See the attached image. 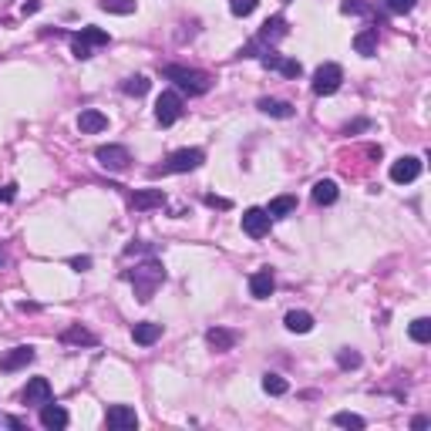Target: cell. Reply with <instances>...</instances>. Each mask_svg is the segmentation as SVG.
Here are the masks:
<instances>
[{"instance_id":"cell-37","label":"cell","mask_w":431,"mask_h":431,"mask_svg":"<svg viewBox=\"0 0 431 431\" xmlns=\"http://www.w3.org/2000/svg\"><path fill=\"white\" fill-rule=\"evenodd\" d=\"M14 196H17V186H3V189H0V203H10Z\"/></svg>"},{"instance_id":"cell-5","label":"cell","mask_w":431,"mask_h":431,"mask_svg":"<svg viewBox=\"0 0 431 431\" xmlns=\"http://www.w3.org/2000/svg\"><path fill=\"white\" fill-rule=\"evenodd\" d=\"M340 81H344V68L334 64V61H327V64H320L314 71V94L327 98V94H334L340 88Z\"/></svg>"},{"instance_id":"cell-6","label":"cell","mask_w":431,"mask_h":431,"mask_svg":"<svg viewBox=\"0 0 431 431\" xmlns=\"http://www.w3.org/2000/svg\"><path fill=\"white\" fill-rule=\"evenodd\" d=\"M206 162V152L203 149H179V152H172L169 159H166V166H162V172H192V169H199Z\"/></svg>"},{"instance_id":"cell-12","label":"cell","mask_w":431,"mask_h":431,"mask_svg":"<svg viewBox=\"0 0 431 431\" xmlns=\"http://www.w3.org/2000/svg\"><path fill=\"white\" fill-rule=\"evenodd\" d=\"M78 129H81V135H98L108 129V115H101L98 108H85L78 115Z\"/></svg>"},{"instance_id":"cell-39","label":"cell","mask_w":431,"mask_h":431,"mask_svg":"<svg viewBox=\"0 0 431 431\" xmlns=\"http://www.w3.org/2000/svg\"><path fill=\"white\" fill-rule=\"evenodd\" d=\"M20 10H24V17H27V14H38V10H41V3H38V0H27V3H24Z\"/></svg>"},{"instance_id":"cell-38","label":"cell","mask_w":431,"mask_h":431,"mask_svg":"<svg viewBox=\"0 0 431 431\" xmlns=\"http://www.w3.org/2000/svg\"><path fill=\"white\" fill-rule=\"evenodd\" d=\"M88 266H92V260H88V256H78V260H71V270H78V273H81V270H88Z\"/></svg>"},{"instance_id":"cell-35","label":"cell","mask_w":431,"mask_h":431,"mask_svg":"<svg viewBox=\"0 0 431 431\" xmlns=\"http://www.w3.org/2000/svg\"><path fill=\"white\" fill-rule=\"evenodd\" d=\"M340 10L344 14H364L367 10V0H340Z\"/></svg>"},{"instance_id":"cell-32","label":"cell","mask_w":431,"mask_h":431,"mask_svg":"<svg viewBox=\"0 0 431 431\" xmlns=\"http://www.w3.org/2000/svg\"><path fill=\"white\" fill-rule=\"evenodd\" d=\"M277 71H280L283 78H300V75H303L300 61H290V57H280V64H277Z\"/></svg>"},{"instance_id":"cell-21","label":"cell","mask_w":431,"mask_h":431,"mask_svg":"<svg viewBox=\"0 0 431 431\" xmlns=\"http://www.w3.org/2000/svg\"><path fill=\"white\" fill-rule=\"evenodd\" d=\"M337 196H340V189L334 179H320L317 186H314V203H317V206H334Z\"/></svg>"},{"instance_id":"cell-4","label":"cell","mask_w":431,"mask_h":431,"mask_svg":"<svg viewBox=\"0 0 431 431\" xmlns=\"http://www.w3.org/2000/svg\"><path fill=\"white\" fill-rule=\"evenodd\" d=\"M182 118V94L179 92H162L159 94V101H155V122L162 125V129H169Z\"/></svg>"},{"instance_id":"cell-3","label":"cell","mask_w":431,"mask_h":431,"mask_svg":"<svg viewBox=\"0 0 431 431\" xmlns=\"http://www.w3.org/2000/svg\"><path fill=\"white\" fill-rule=\"evenodd\" d=\"M108 44H112L108 31H101V27H81V34H75V41H71V54L78 61H88L92 48H108Z\"/></svg>"},{"instance_id":"cell-36","label":"cell","mask_w":431,"mask_h":431,"mask_svg":"<svg viewBox=\"0 0 431 431\" xmlns=\"http://www.w3.org/2000/svg\"><path fill=\"white\" fill-rule=\"evenodd\" d=\"M206 206H212V209H229L233 203H229V199H223V196H206Z\"/></svg>"},{"instance_id":"cell-34","label":"cell","mask_w":431,"mask_h":431,"mask_svg":"<svg viewBox=\"0 0 431 431\" xmlns=\"http://www.w3.org/2000/svg\"><path fill=\"white\" fill-rule=\"evenodd\" d=\"M384 7L391 14H411L414 7H418V0H384Z\"/></svg>"},{"instance_id":"cell-30","label":"cell","mask_w":431,"mask_h":431,"mask_svg":"<svg viewBox=\"0 0 431 431\" xmlns=\"http://www.w3.org/2000/svg\"><path fill=\"white\" fill-rule=\"evenodd\" d=\"M334 425H337V428H354V431H360L364 425H367V421H364L360 414H354V411H337V414H334Z\"/></svg>"},{"instance_id":"cell-10","label":"cell","mask_w":431,"mask_h":431,"mask_svg":"<svg viewBox=\"0 0 431 431\" xmlns=\"http://www.w3.org/2000/svg\"><path fill=\"white\" fill-rule=\"evenodd\" d=\"M243 233L246 236H253V240H263L266 233H270V212L266 209H246L243 212Z\"/></svg>"},{"instance_id":"cell-24","label":"cell","mask_w":431,"mask_h":431,"mask_svg":"<svg viewBox=\"0 0 431 431\" xmlns=\"http://www.w3.org/2000/svg\"><path fill=\"white\" fill-rule=\"evenodd\" d=\"M354 51L360 57H374L377 54V27H367L354 38Z\"/></svg>"},{"instance_id":"cell-29","label":"cell","mask_w":431,"mask_h":431,"mask_svg":"<svg viewBox=\"0 0 431 431\" xmlns=\"http://www.w3.org/2000/svg\"><path fill=\"white\" fill-rule=\"evenodd\" d=\"M263 391L280 397V394L290 391V384H286V377H280V374H263Z\"/></svg>"},{"instance_id":"cell-31","label":"cell","mask_w":431,"mask_h":431,"mask_svg":"<svg viewBox=\"0 0 431 431\" xmlns=\"http://www.w3.org/2000/svg\"><path fill=\"white\" fill-rule=\"evenodd\" d=\"M256 3H260V0H229V10H233L236 17H249V14L256 10Z\"/></svg>"},{"instance_id":"cell-7","label":"cell","mask_w":431,"mask_h":431,"mask_svg":"<svg viewBox=\"0 0 431 431\" xmlns=\"http://www.w3.org/2000/svg\"><path fill=\"white\" fill-rule=\"evenodd\" d=\"M94 159L101 162V169L125 172L131 162V152L125 149V145H98V149H94Z\"/></svg>"},{"instance_id":"cell-2","label":"cell","mask_w":431,"mask_h":431,"mask_svg":"<svg viewBox=\"0 0 431 431\" xmlns=\"http://www.w3.org/2000/svg\"><path fill=\"white\" fill-rule=\"evenodd\" d=\"M162 78L175 81V85L189 94H206L209 92V75L192 71V68H182V64H166V68H162Z\"/></svg>"},{"instance_id":"cell-26","label":"cell","mask_w":431,"mask_h":431,"mask_svg":"<svg viewBox=\"0 0 431 431\" xmlns=\"http://www.w3.org/2000/svg\"><path fill=\"white\" fill-rule=\"evenodd\" d=\"M149 88H152V81L145 75H131V78H125V81H122V92L131 94V98H142V94H149Z\"/></svg>"},{"instance_id":"cell-40","label":"cell","mask_w":431,"mask_h":431,"mask_svg":"<svg viewBox=\"0 0 431 431\" xmlns=\"http://www.w3.org/2000/svg\"><path fill=\"white\" fill-rule=\"evenodd\" d=\"M428 425H431V421H428V418H425V414H418V418H414V421H411V428H414V431L428 428Z\"/></svg>"},{"instance_id":"cell-33","label":"cell","mask_w":431,"mask_h":431,"mask_svg":"<svg viewBox=\"0 0 431 431\" xmlns=\"http://www.w3.org/2000/svg\"><path fill=\"white\" fill-rule=\"evenodd\" d=\"M337 364L344 367V371H351V367H360V354L357 351H351V347H344L337 354Z\"/></svg>"},{"instance_id":"cell-15","label":"cell","mask_w":431,"mask_h":431,"mask_svg":"<svg viewBox=\"0 0 431 431\" xmlns=\"http://www.w3.org/2000/svg\"><path fill=\"white\" fill-rule=\"evenodd\" d=\"M41 425L48 431H61V428H68V411L61 408V404H41Z\"/></svg>"},{"instance_id":"cell-11","label":"cell","mask_w":431,"mask_h":431,"mask_svg":"<svg viewBox=\"0 0 431 431\" xmlns=\"http://www.w3.org/2000/svg\"><path fill=\"white\" fill-rule=\"evenodd\" d=\"M206 344L216 351V354H226V351H233V347L240 344V334H236V330H229V327H209V330H206Z\"/></svg>"},{"instance_id":"cell-22","label":"cell","mask_w":431,"mask_h":431,"mask_svg":"<svg viewBox=\"0 0 431 431\" xmlns=\"http://www.w3.org/2000/svg\"><path fill=\"white\" fill-rule=\"evenodd\" d=\"M283 323H286L290 334H310V330H314V317H310L307 310H290V314L283 317Z\"/></svg>"},{"instance_id":"cell-13","label":"cell","mask_w":431,"mask_h":431,"mask_svg":"<svg viewBox=\"0 0 431 431\" xmlns=\"http://www.w3.org/2000/svg\"><path fill=\"white\" fill-rule=\"evenodd\" d=\"M24 401L27 404H48L51 401V381L48 377H31L24 388Z\"/></svg>"},{"instance_id":"cell-27","label":"cell","mask_w":431,"mask_h":431,"mask_svg":"<svg viewBox=\"0 0 431 431\" xmlns=\"http://www.w3.org/2000/svg\"><path fill=\"white\" fill-rule=\"evenodd\" d=\"M101 3V10H108V14H118V17H129L138 10V0H98Z\"/></svg>"},{"instance_id":"cell-18","label":"cell","mask_w":431,"mask_h":431,"mask_svg":"<svg viewBox=\"0 0 431 431\" xmlns=\"http://www.w3.org/2000/svg\"><path fill=\"white\" fill-rule=\"evenodd\" d=\"M283 34H286V20L280 17V14H277V17H270L266 20V24H263V31L260 34H256V44H260V48H266V44H273V41H280Z\"/></svg>"},{"instance_id":"cell-20","label":"cell","mask_w":431,"mask_h":431,"mask_svg":"<svg viewBox=\"0 0 431 431\" xmlns=\"http://www.w3.org/2000/svg\"><path fill=\"white\" fill-rule=\"evenodd\" d=\"M256 108L270 118H293V105L290 101H280V98H260Z\"/></svg>"},{"instance_id":"cell-19","label":"cell","mask_w":431,"mask_h":431,"mask_svg":"<svg viewBox=\"0 0 431 431\" xmlns=\"http://www.w3.org/2000/svg\"><path fill=\"white\" fill-rule=\"evenodd\" d=\"M131 206L138 209V212L155 209V206H166V192H162V189H142V192L131 196Z\"/></svg>"},{"instance_id":"cell-25","label":"cell","mask_w":431,"mask_h":431,"mask_svg":"<svg viewBox=\"0 0 431 431\" xmlns=\"http://www.w3.org/2000/svg\"><path fill=\"white\" fill-rule=\"evenodd\" d=\"M270 219H283V216H290V212H297V199L293 196H277L273 203H270Z\"/></svg>"},{"instance_id":"cell-8","label":"cell","mask_w":431,"mask_h":431,"mask_svg":"<svg viewBox=\"0 0 431 431\" xmlns=\"http://www.w3.org/2000/svg\"><path fill=\"white\" fill-rule=\"evenodd\" d=\"M105 421H108V428H115V431L138 428V414H135V408H129V404H112V408L105 411Z\"/></svg>"},{"instance_id":"cell-23","label":"cell","mask_w":431,"mask_h":431,"mask_svg":"<svg viewBox=\"0 0 431 431\" xmlns=\"http://www.w3.org/2000/svg\"><path fill=\"white\" fill-rule=\"evenodd\" d=\"M61 340L64 344H71V347H98V337H94L92 330H85V327H68L64 334H61Z\"/></svg>"},{"instance_id":"cell-9","label":"cell","mask_w":431,"mask_h":431,"mask_svg":"<svg viewBox=\"0 0 431 431\" xmlns=\"http://www.w3.org/2000/svg\"><path fill=\"white\" fill-rule=\"evenodd\" d=\"M418 175H421V159L404 155V159L391 162V182H397V186H408V182H414Z\"/></svg>"},{"instance_id":"cell-1","label":"cell","mask_w":431,"mask_h":431,"mask_svg":"<svg viewBox=\"0 0 431 431\" xmlns=\"http://www.w3.org/2000/svg\"><path fill=\"white\" fill-rule=\"evenodd\" d=\"M129 280L135 286V297L142 303H149L155 297V290L166 283V270H162L159 260H149V263H142V266H135V273H129Z\"/></svg>"},{"instance_id":"cell-28","label":"cell","mask_w":431,"mask_h":431,"mask_svg":"<svg viewBox=\"0 0 431 431\" xmlns=\"http://www.w3.org/2000/svg\"><path fill=\"white\" fill-rule=\"evenodd\" d=\"M408 334H411L414 344H428L431 340V320L428 317H418L411 320V327H408Z\"/></svg>"},{"instance_id":"cell-16","label":"cell","mask_w":431,"mask_h":431,"mask_svg":"<svg viewBox=\"0 0 431 431\" xmlns=\"http://www.w3.org/2000/svg\"><path fill=\"white\" fill-rule=\"evenodd\" d=\"M31 360H34V347H14V351H7L0 357V371H20Z\"/></svg>"},{"instance_id":"cell-14","label":"cell","mask_w":431,"mask_h":431,"mask_svg":"<svg viewBox=\"0 0 431 431\" xmlns=\"http://www.w3.org/2000/svg\"><path fill=\"white\" fill-rule=\"evenodd\" d=\"M277 290V280H273V270H256L253 277H249V293L256 297V300H266L270 293Z\"/></svg>"},{"instance_id":"cell-17","label":"cell","mask_w":431,"mask_h":431,"mask_svg":"<svg viewBox=\"0 0 431 431\" xmlns=\"http://www.w3.org/2000/svg\"><path fill=\"white\" fill-rule=\"evenodd\" d=\"M159 337H162V323L142 320V323H135V327H131V340H135V344H142V347H152Z\"/></svg>"}]
</instances>
